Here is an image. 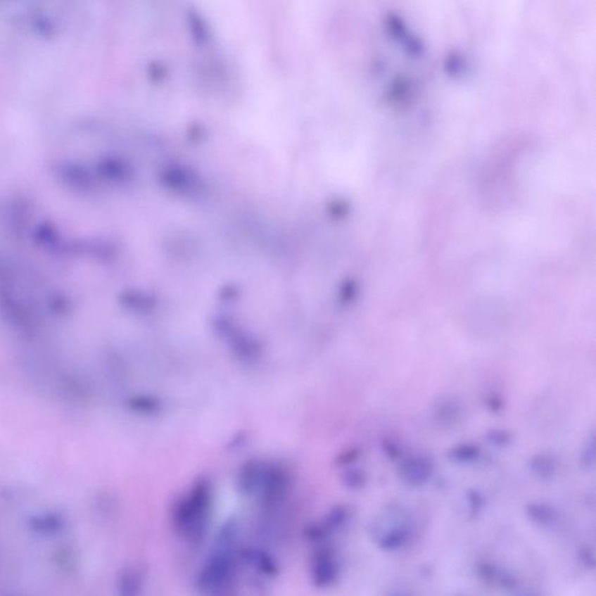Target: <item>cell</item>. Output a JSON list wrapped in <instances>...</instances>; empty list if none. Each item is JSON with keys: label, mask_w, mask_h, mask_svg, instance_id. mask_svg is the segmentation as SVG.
<instances>
[{"label": "cell", "mask_w": 596, "mask_h": 596, "mask_svg": "<svg viewBox=\"0 0 596 596\" xmlns=\"http://www.w3.org/2000/svg\"><path fill=\"white\" fill-rule=\"evenodd\" d=\"M209 493L198 488L181 501L172 515V524L183 539L190 543L202 540L209 528Z\"/></svg>", "instance_id": "2"}, {"label": "cell", "mask_w": 596, "mask_h": 596, "mask_svg": "<svg viewBox=\"0 0 596 596\" xmlns=\"http://www.w3.org/2000/svg\"><path fill=\"white\" fill-rule=\"evenodd\" d=\"M480 455H481V450L478 445L471 444V443L455 445L448 451V458L452 459L453 462H462V464L478 460Z\"/></svg>", "instance_id": "6"}, {"label": "cell", "mask_w": 596, "mask_h": 596, "mask_svg": "<svg viewBox=\"0 0 596 596\" xmlns=\"http://www.w3.org/2000/svg\"><path fill=\"white\" fill-rule=\"evenodd\" d=\"M594 459H595V439H594V435H590V438L587 439L585 446H583L581 462H583V465L590 467V466L593 465Z\"/></svg>", "instance_id": "9"}, {"label": "cell", "mask_w": 596, "mask_h": 596, "mask_svg": "<svg viewBox=\"0 0 596 596\" xmlns=\"http://www.w3.org/2000/svg\"><path fill=\"white\" fill-rule=\"evenodd\" d=\"M238 526L226 523L198 576V587L206 596H222L231 586L238 559Z\"/></svg>", "instance_id": "1"}, {"label": "cell", "mask_w": 596, "mask_h": 596, "mask_svg": "<svg viewBox=\"0 0 596 596\" xmlns=\"http://www.w3.org/2000/svg\"><path fill=\"white\" fill-rule=\"evenodd\" d=\"M240 560L260 576H267V578L277 576L279 566L277 562L274 560L273 557H270L262 550H246L245 552L241 553Z\"/></svg>", "instance_id": "5"}, {"label": "cell", "mask_w": 596, "mask_h": 596, "mask_svg": "<svg viewBox=\"0 0 596 596\" xmlns=\"http://www.w3.org/2000/svg\"><path fill=\"white\" fill-rule=\"evenodd\" d=\"M486 440L495 448H505L512 443V432L503 429H493L486 433Z\"/></svg>", "instance_id": "8"}, {"label": "cell", "mask_w": 596, "mask_h": 596, "mask_svg": "<svg viewBox=\"0 0 596 596\" xmlns=\"http://www.w3.org/2000/svg\"><path fill=\"white\" fill-rule=\"evenodd\" d=\"M311 579L318 588L329 586L334 583L338 572L337 560L334 554L323 551L317 553L311 563Z\"/></svg>", "instance_id": "3"}, {"label": "cell", "mask_w": 596, "mask_h": 596, "mask_svg": "<svg viewBox=\"0 0 596 596\" xmlns=\"http://www.w3.org/2000/svg\"><path fill=\"white\" fill-rule=\"evenodd\" d=\"M383 450L384 453L389 455L391 458H398V455H400V446H398V443H395L391 439H387V440L383 441Z\"/></svg>", "instance_id": "10"}, {"label": "cell", "mask_w": 596, "mask_h": 596, "mask_svg": "<svg viewBox=\"0 0 596 596\" xmlns=\"http://www.w3.org/2000/svg\"><path fill=\"white\" fill-rule=\"evenodd\" d=\"M531 469L542 476H550L556 471V462L549 455H537L530 460Z\"/></svg>", "instance_id": "7"}, {"label": "cell", "mask_w": 596, "mask_h": 596, "mask_svg": "<svg viewBox=\"0 0 596 596\" xmlns=\"http://www.w3.org/2000/svg\"><path fill=\"white\" fill-rule=\"evenodd\" d=\"M433 471V462L428 455H412L402 465V474L407 481L421 485L428 481Z\"/></svg>", "instance_id": "4"}]
</instances>
